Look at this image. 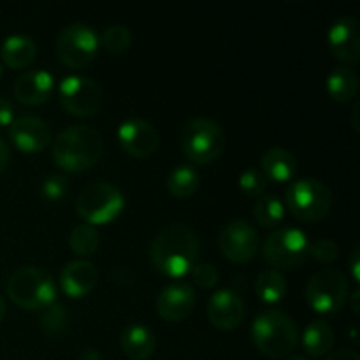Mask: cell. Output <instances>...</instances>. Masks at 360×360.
I'll use <instances>...</instances> for the list:
<instances>
[{
	"label": "cell",
	"instance_id": "cell-1",
	"mask_svg": "<svg viewBox=\"0 0 360 360\" xmlns=\"http://www.w3.org/2000/svg\"><path fill=\"white\" fill-rule=\"evenodd\" d=\"M200 243L195 232L181 224L160 229L150 245L151 264L169 278H181L197 264Z\"/></svg>",
	"mask_w": 360,
	"mask_h": 360
},
{
	"label": "cell",
	"instance_id": "cell-2",
	"mask_svg": "<svg viewBox=\"0 0 360 360\" xmlns=\"http://www.w3.org/2000/svg\"><path fill=\"white\" fill-rule=\"evenodd\" d=\"M104 139L90 125H70L51 143L53 162L65 172H83L94 167L102 157Z\"/></svg>",
	"mask_w": 360,
	"mask_h": 360
},
{
	"label": "cell",
	"instance_id": "cell-3",
	"mask_svg": "<svg viewBox=\"0 0 360 360\" xmlns=\"http://www.w3.org/2000/svg\"><path fill=\"white\" fill-rule=\"evenodd\" d=\"M255 347L271 359L288 357L299 343V329L290 315L281 309H264L252 323Z\"/></svg>",
	"mask_w": 360,
	"mask_h": 360
},
{
	"label": "cell",
	"instance_id": "cell-4",
	"mask_svg": "<svg viewBox=\"0 0 360 360\" xmlns=\"http://www.w3.org/2000/svg\"><path fill=\"white\" fill-rule=\"evenodd\" d=\"M7 295L28 311L48 308L56 299V283L48 271L35 266L18 267L7 280Z\"/></svg>",
	"mask_w": 360,
	"mask_h": 360
},
{
	"label": "cell",
	"instance_id": "cell-5",
	"mask_svg": "<svg viewBox=\"0 0 360 360\" xmlns=\"http://www.w3.org/2000/svg\"><path fill=\"white\" fill-rule=\"evenodd\" d=\"M225 132L221 125L206 116L188 120L181 130V150L193 164H211L221 155Z\"/></svg>",
	"mask_w": 360,
	"mask_h": 360
},
{
	"label": "cell",
	"instance_id": "cell-6",
	"mask_svg": "<svg viewBox=\"0 0 360 360\" xmlns=\"http://www.w3.org/2000/svg\"><path fill=\"white\" fill-rule=\"evenodd\" d=\"M125 207L123 192L109 181H94L84 186L76 199V211L84 224L101 225L115 220Z\"/></svg>",
	"mask_w": 360,
	"mask_h": 360
},
{
	"label": "cell",
	"instance_id": "cell-7",
	"mask_svg": "<svg viewBox=\"0 0 360 360\" xmlns=\"http://www.w3.org/2000/svg\"><path fill=\"white\" fill-rule=\"evenodd\" d=\"M285 204L297 220L319 221L329 213L333 193L329 186L319 179H295L285 190Z\"/></svg>",
	"mask_w": 360,
	"mask_h": 360
},
{
	"label": "cell",
	"instance_id": "cell-8",
	"mask_svg": "<svg viewBox=\"0 0 360 360\" xmlns=\"http://www.w3.org/2000/svg\"><path fill=\"white\" fill-rule=\"evenodd\" d=\"M309 239L297 227H278L271 232L262 245V255L273 269H292L308 257Z\"/></svg>",
	"mask_w": 360,
	"mask_h": 360
},
{
	"label": "cell",
	"instance_id": "cell-9",
	"mask_svg": "<svg viewBox=\"0 0 360 360\" xmlns=\"http://www.w3.org/2000/svg\"><path fill=\"white\" fill-rule=\"evenodd\" d=\"M348 295H350V285L347 276L333 267H323L313 273L306 285L308 304L315 311L326 315L340 311L348 302Z\"/></svg>",
	"mask_w": 360,
	"mask_h": 360
},
{
	"label": "cell",
	"instance_id": "cell-10",
	"mask_svg": "<svg viewBox=\"0 0 360 360\" xmlns=\"http://www.w3.org/2000/svg\"><path fill=\"white\" fill-rule=\"evenodd\" d=\"M98 35L86 23H70L56 39V55L70 69L86 67L98 51Z\"/></svg>",
	"mask_w": 360,
	"mask_h": 360
},
{
	"label": "cell",
	"instance_id": "cell-11",
	"mask_svg": "<svg viewBox=\"0 0 360 360\" xmlns=\"http://www.w3.org/2000/svg\"><path fill=\"white\" fill-rule=\"evenodd\" d=\"M60 102L74 116H94L102 105V90L95 79L81 74H70L60 81Z\"/></svg>",
	"mask_w": 360,
	"mask_h": 360
},
{
	"label": "cell",
	"instance_id": "cell-12",
	"mask_svg": "<svg viewBox=\"0 0 360 360\" xmlns=\"http://www.w3.org/2000/svg\"><path fill=\"white\" fill-rule=\"evenodd\" d=\"M218 245L227 260L234 264H246L257 255L260 248L259 232L245 220H232L221 229Z\"/></svg>",
	"mask_w": 360,
	"mask_h": 360
},
{
	"label": "cell",
	"instance_id": "cell-13",
	"mask_svg": "<svg viewBox=\"0 0 360 360\" xmlns=\"http://www.w3.org/2000/svg\"><path fill=\"white\" fill-rule=\"evenodd\" d=\"M195 308V288L183 280L171 281L157 295V313L167 322H179Z\"/></svg>",
	"mask_w": 360,
	"mask_h": 360
},
{
	"label": "cell",
	"instance_id": "cell-14",
	"mask_svg": "<svg viewBox=\"0 0 360 360\" xmlns=\"http://www.w3.org/2000/svg\"><path fill=\"white\" fill-rule=\"evenodd\" d=\"M327 42L334 58L345 65L357 63L360 58V25L357 18L340 16L327 32Z\"/></svg>",
	"mask_w": 360,
	"mask_h": 360
},
{
	"label": "cell",
	"instance_id": "cell-15",
	"mask_svg": "<svg viewBox=\"0 0 360 360\" xmlns=\"http://www.w3.org/2000/svg\"><path fill=\"white\" fill-rule=\"evenodd\" d=\"M9 137L25 153L42 151L51 144V127L41 116L21 115L9 123Z\"/></svg>",
	"mask_w": 360,
	"mask_h": 360
},
{
	"label": "cell",
	"instance_id": "cell-16",
	"mask_svg": "<svg viewBox=\"0 0 360 360\" xmlns=\"http://www.w3.org/2000/svg\"><path fill=\"white\" fill-rule=\"evenodd\" d=\"M118 141L123 151L136 158H146L158 148V132L148 120L127 118L118 127Z\"/></svg>",
	"mask_w": 360,
	"mask_h": 360
},
{
	"label": "cell",
	"instance_id": "cell-17",
	"mask_svg": "<svg viewBox=\"0 0 360 360\" xmlns=\"http://www.w3.org/2000/svg\"><path fill=\"white\" fill-rule=\"evenodd\" d=\"M245 301L232 288H220L207 301V319L217 329H236L245 319Z\"/></svg>",
	"mask_w": 360,
	"mask_h": 360
},
{
	"label": "cell",
	"instance_id": "cell-18",
	"mask_svg": "<svg viewBox=\"0 0 360 360\" xmlns=\"http://www.w3.org/2000/svg\"><path fill=\"white\" fill-rule=\"evenodd\" d=\"M55 79L46 69H30L21 72L14 81V97L27 105L44 104L53 94Z\"/></svg>",
	"mask_w": 360,
	"mask_h": 360
},
{
	"label": "cell",
	"instance_id": "cell-19",
	"mask_svg": "<svg viewBox=\"0 0 360 360\" xmlns=\"http://www.w3.org/2000/svg\"><path fill=\"white\" fill-rule=\"evenodd\" d=\"M97 283V267L86 259L70 260L60 273V287L69 297H84Z\"/></svg>",
	"mask_w": 360,
	"mask_h": 360
},
{
	"label": "cell",
	"instance_id": "cell-20",
	"mask_svg": "<svg viewBox=\"0 0 360 360\" xmlns=\"http://www.w3.org/2000/svg\"><path fill=\"white\" fill-rule=\"evenodd\" d=\"M123 354L130 360H146L153 355L157 340L150 327L143 323H129L120 336Z\"/></svg>",
	"mask_w": 360,
	"mask_h": 360
},
{
	"label": "cell",
	"instance_id": "cell-21",
	"mask_svg": "<svg viewBox=\"0 0 360 360\" xmlns=\"http://www.w3.org/2000/svg\"><path fill=\"white\" fill-rule=\"evenodd\" d=\"M295 167H297V162H295L292 151L281 146L269 148L267 151H264L262 158H260V171L266 176L267 181L269 179L280 183L288 181L295 174Z\"/></svg>",
	"mask_w": 360,
	"mask_h": 360
},
{
	"label": "cell",
	"instance_id": "cell-22",
	"mask_svg": "<svg viewBox=\"0 0 360 360\" xmlns=\"http://www.w3.org/2000/svg\"><path fill=\"white\" fill-rule=\"evenodd\" d=\"M0 55H2L4 63L11 69H23V67L30 65L37 55V46H35L34 39L28 37L25 34H13L4 41L2 48H0Z\"/></svg>",
	"mask_w": 360,
	"mask_h": 360
},
{
	"label": "cell",
	"instance_id": "cell-23",
	"mask_svg": "<svg viewBox=\"0 0 360 360\" xmlns=\"http://www.w3.org/2000/svg\"><path fill=\"white\" fill-rule=\"evenodd\" d=\"M302 347L311 357H323L334 347V330L326 320H311L302 333Z\"/></svg>",
	"mask_w": 360,
	"mask_h": 360
},
{
	"label": "cell",
	"instance_id": "cell-24",
	"mask_svg": "<svg viewBox=\"0 0 360 360\" xmlns=\"http://www.w3.org/2000/svg\"><path fill=\"white\" fill-rule=\"evenodd\" d=\"M359 76L352 67H334L327 76V94L336 102H348L357 95Z\"/></svg>",
	"mask_w": 360,
	"mask_h": 360
},
{
	"label": "cell",
	"instance_id": "cell-25",
	"mask_svg": "<svg viewBox=\"0 0 360 360\" xmlns=\"http://www.w3.org/2000/svg\"><path fill=\"white\" fill-rule=\"evenodd\" d=\"M200 185V174L193 165H176L167 176V188L178 199H188Z\"/></svg>",
	"mask_w": 360,
	"mask_h": 360
},
{
	"label": "cell",
	"instance_id": "cell-26",
	"mask_svg": "<svg viewBox=\"0 0 360 360\" xmlns=\"http://www.w3.org/2000/svg\"><path fill=\"white\" fill-rule=\"evenodd\" d=\"M287 280L283 274L276 269H266L257 276L255 281V292L259 295L260 301L273 304L283 299L287 294Z\"/></svg>",
	"mask_w": 360,
	"mask_h": 360
},
{
	"label": "cell",
	"instance_id": "cell-27",
	"mask_svg": "<svg viewBox=\"0 0 360 360\" xmlns=\"http://www.w3.org/2000/svg\"><path fill=\"white\" fill-rule=\"evenodd\" d=\"M253 214H255L257 224L262 227L271 229L281 224L285 217V206L276 195L273 193H264L257 199L255 207H253Z\"/></svg>",
	"mask_w": 360,
	"mask_h": 360
},
{
	"label": "cell",
	"instance_id": "cell-28",
	"mask_svg": "<svg viewBox=\"0 0 360 360\" xmlns=\"http://www.w3.org/2000/svg\"><path fill=\"white\" fill-rule=\"evenodd\" d=\"M101 245V234L97 229L90 224H81L70 231L69 246L76 255L90 257L97 252Z\"/></svg>",
	"mask_w": 360,
	"mask_h": 360
},
{
	"label": "cell",
	"instance_id": "cell-29",
	"mask_svg": "<svg viewBox=\"0 0 360 360\" xmlns=\"http://www.w3.org/2000/svg\"><path fill=\"white\" fill-rule=\"evenodd\" d=\"M98 42H102V46L108 51L122 53L132 42V34H130V30L125 25H111V27H108L102 32V35L98 37Z\"/></svg>",
	"mask_w": 360,
	"mask_h": 360
},
{
	"label": "cell",
	"instance_id": "cell-30",
	"mask_svg": "<svg viewBox=\"0 0 360 360\" xmlns=\"http://www.w3.org/2000/svg\"><path fill=\"white\" fill-rule=\"evenodd\" d=\"M41 326L49 334L62 333L69 326V311H67L65 306L58 304V302H53L48 308L42 309Z\"/></svg>",
	"mask_w": 360,
	"mask_h": 360
},
{
	"label": "cell",
	"instance_id": "cell-31",
	"mask_svg": "<svg viewBox=\"0 0 360 360\" xmlns=\"http://www.w3.org/2000/svg\"><path fill=\"white\" fill-rule=\"evenodd\" d=\"M239 188L248 197H260L267 190V178L257 167H248L239 176Z\"/></svg>",
	"mask_w": 360,
	"mask_h": 360
},
{
	"label": "cell",
	"instance_id": "cell-32",
	"mask_svg": "<svg viewBox=\"0 0 360 360\" xmlns=\"http://www.w3.org/2000/svg\"><path fill=\"white\" fill-rule=\"evenodd\" d=\"M308 255H311L313 259L322 264H333L340 257V246L333 239L322 238L315 243H309Z\"/></svg>",
	"mask_w": 360,
	"mask_h": 360
},
{
	"label": "cell",
	"instance_id": "cell-33",
	"mask_svg": "<svg viewBox=\"0 0 360 360\" xmlns=\"http://www.w3.org/2000/svg\"><path fill=\"white\" fill-rule=\"evenodd\" d=\"M69 190V179L62 174H51L41 183V193L48 200H60Z\"/></svg>",
	"mask_w": 360,
	"mask_h": 360
},
{
	"label": "cell",
	"instance_id": "cell-34",
	"mask_svg": "<svg viewBox=\"0 0 360 360\" xmlns=\"http://www.w3.org/2000/svg\"><path fill=\"white\" fill-rule=\"evenodd\" d=\"M190 274H192V280L202 288L214 287L218 283V280H220V273H218L217 266H213L210 262L195 264L192 267V271H190Z\"/></svg>",
	"mask_w": 360,
	"mask_h": 360
},
{
	"label": "cell",
	"instance_id": "cell-35",
	"mask_svg": "<svg viewBox=\"0 0 360 360\" xmlns=\"http://www.w3.org/2000/svg\"><path fill=\"white\" fill-rule=\"evenodd\" d=\"M14 120V108L6 97L0 95V127L9 125L11 122Z\"/></svg>",
	"mask_w": 360,
	"mask_h": 360
},
{
	"label": "cell",
	"instance_id": "cell-36",
	"mask_svg": "<svg viewBox=\"0 0 360 360\" xmlns=\"http://www.w3.org/2000/svg\"><path fill=\"white\" fill-rule=\"evenodd\" d=\"M326 360H360V357L357 352L352 350V348H341V350L327 354Z\"/></svg>",
	"mask_w": 360,
	"mask_h": 360
},
{
	"label": "cell",
	"instance_id": "cell-37",
	"mask_svg": "<svg viewBox=\"0 0 360 360\" xmlns=\"http://www.w3.org/2000/svg\"><path fill=\"white\" fill-rule=\"evenodd\" d=\"M112 276H115L116 281L120 283H130L134 280V273L127 266H116L112 269Z\"/></svg>",
	"mask_w": 360,
	"mask_h": 360
},
{
	"label": "cell",
	"instance_id": "cell-38",
	"mask_svg": "<svg viewBox=\"0 0 360 360\" xmlns=\"http://www.w3.org/2000/svg\"><path fill=\"white\" fill-rule=\"evenodd\" d=\"M350 269H352V278H354V281H359L360 278V260H359V246H355L354 252H352V257H350Z\"/></svg>",
	"mask_w": 360,
	"mask_h": 360
},
{
	"label": "cell",
	"instance_id": "cell-39",
	"mask_svg": "<svg viewBox=\"0 0 360 360\" xmlns=\"http://www.w3.org/2000/svg\"><path fill=\"white\" fill-rule=\"evenodd\" d=\"M9 158H11V151H9V146H7L6 141L0 137V172L6 169V165L9 164Z\"/></svg>",
	"mask_w": 360,
	"mask_h": 360
},
{
	"label": "cell",
	"instance_id": "cell-40",
	"mask_svg": "<svg viewBox=\"0 0 360 360\" xmlns=\"http://www.w3.org/2000/svg\"><path fill=\"white\" fill-rule=\"evenodd\" d=\"M81 360H101V354H98L95 348H88V350H84L83 354H81Z\"/></svg>",
	"mask_w": 360,
	"mask_h": 360
},
{
	"label": "cell",
	"instance_id": "cell-41",
	"mask_svg": "<svg viewBox=\"0 0 360 360\" xmlns=\"http://www.w3.org/2000/svg\"><path fill=\"white\" fill-rule=\"evenodd\" d=\"M359 101L354 104V109H352V127H354L355 132H359Z\"/></svg>",
	"mask_w": 360,
	"mask_h": 360
},
{
	"label": "cell",
	"instance_id": "cell-42",
	"mask_svg": "<svg viewBox=\"0 0 360 360\" xmlns=\"http://www.w3.org/2000/svg\"><path fill=\"white\" fill-rule=\"evenodd\" d=\"M359 297H360L359 290H354L350 295H348V301H350V308H352V311H354V313H357V309H359Z\"/></svg>",
	"mask_w": 360,
	"mask_h": 360
},
{
	"label": "cell",
	"instance_id": "cell-43",
	"mask_svg": "<svg viewBox=\"0 0 360 360\" xmlns=\"http://www.w3.org/2000/svg\"><path fill=\"white\" fill-rule=\"evenodd\" d=\"M6 301H4V297L0 295V322H2V319L6 316Z\"/></svg>",
	"mask_w": 360,
	"mask_h": 360
},
{
	"label": "cell",
	"instance_id": "cell-44",
	"mask_svg": "<svg viewBox=\"0 0 360 360\" xmlns=\"http://www.w3.org/2000/svg\"><path fill=\"white\" fill-rule=\"evenodd\" d=\"M287 360H309V359L304 357V355H288Z\"/></svg>",
	"mask_w": 360,
	"mask_h": 360
},
{
	"label": "cell",
	"instance_id": "cell-45",
	"mask_svg": "<svg viewBox=\"0 0 360 360\" xmlns=\"http://www.w3.org/2000/svg\"><path fill=\"white\" fill-rule=\"evenodd\" d=\"M2 72H4V65H2V63H0V76H2Z\"/></svg>",
	"mask_w": 360,
	"mask_h": 360
}]
</instances>
